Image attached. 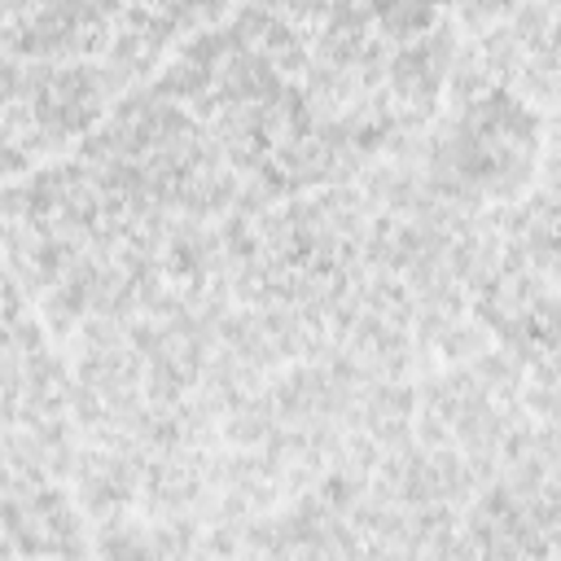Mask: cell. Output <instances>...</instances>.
<instances>
[{
	"label": "cell",
	"instance_id": "obj_1",
	"mask_svg": "<svg viewBox=\"0 0 561 561\" xmlns=\"http://www.w3.org/2000/svg\"><path fill=\"white\" fill-rule=\"evenodd\" d=\"M118 88L88 61H0V180L83 136Z\"/></svg>",
	"mask_w": 561,
	"mask_h": 561
},
{
	"label": "cell",
	"instance_id": "obj_2",
	"mask_svg": "<svg viewBox=\"0 0 561 561\" xmlns=\"http://www.w3.org/2000/svg\"><path fill=\"white\" fill-rule=\"evenodd\" d=\"M508 9H513V0H456L460 22H469V26H495Z\"/></svg>",
	"mask_w": 561,
	"mask_h": 561
},
{
	"label": "cell",
	"instance_id": "obj_3",
	"mask_svg": "<svg viewBox=\"0 0 561 561\" xmlns=\"http://www.w3.org/2000/svg\"><path fill=\"white\" fill-rule=\"evenodd\" d=\"M26 316V294L13 280V272L0 263V320H22Z\"/></svg>",
	"mask_w": 561,
	"mask_h": 561
}]
</instances>
